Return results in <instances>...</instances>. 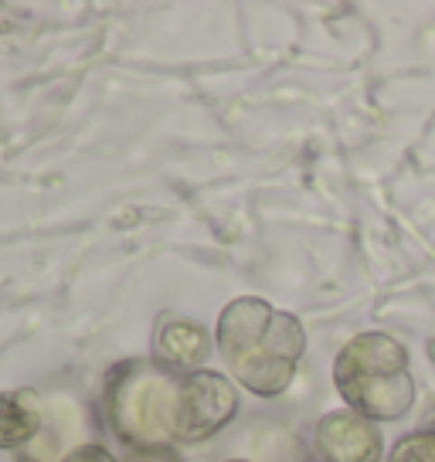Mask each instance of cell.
<instances>
[{"mask_svg": "<svg viewBox=\"0 0 435 462\" xmlns=\"http://www.w3.org/2000/svg\"><path fill=\"white\" fill-rule=\"evenodd\" d=\"M215 337L225 367L259 398H276L290 388L306 350L303 323L255 296H238L225 306Z\"/></svg>", "mask_w": 435, "mask_h": 462, "instance_id": "1", "label": "cell"}, {"mask_svg": "<svg viewBox=\"0 0 435 462\" xmlns=\"http://www.w3.org/2000/svg\"><path fill=\"white\" fill-rule=\"evenodd\" d=\"M334 384L340 398L371 421H394L415 404V377L408 371V350L388 333H357L334 361Z\"/></svg>", "mask_w": 435, "mask_h": 462, "instance_id": "2", "label": "cell"}, {"mask_svg": "<svg viewBox=\"0 0 435 462\" xmlns=\"http://www.w3.org/2000/svg\"><path fill=\"white\" fill-rule=\"evenodd\" d=\"M177 381L153 361H126L109 374L106 384V411L116 435L140 448H167L174 442Z\"/></svg>", "mask_w": 435, "mask_h": 462, "instance_id": "3", "label": "cell"}, {"mask_svg": "<svg viewBox=\"0 0 435 462\" xmlns=\"http://www.w3.org/2000/svg\"><path fill=\"white\" fill-rule=\"evenodd\" d=\"M238 411V391L218 371H190L177 381V442H204L218 435Z\"/></svg>", "mask_w": 435, "mask_h": 462, "instance_id": "4", "label": "cell"}, {"mask_svg": "<svg viewBox=\"0 0 435 462\" xmlns=\"http://www.w3.org/2000/svg\"><path fill=\"white\" fill-rule=\"evenodd\" d=\"M319 462H381V432L371 419L357 411H330L323 415L313 435Z\"/></svg>", "mask_w": 435, "mask_h": 462, "instance_id": "5", "label": "cell"}, {"mask_svg": "<svg viewBox=\"0 0 435 462\" xmlns=\"http://www.w3.org/2000/svg\"><path fill=\"white\" fill-rule=\"evenodd\" d=\"M211 354V340L204 327L190 323V319H167L160 323L157 337H153V364L171 371V374H190L201 371V364Z\"/></svg>", "mask_w": 435, "mask_h": 462, "instance_id": "6", "label": "cell"}, {"mask_svg": "<svg viewBox=\"0 0 435 462\" xmlns=\"http://www.w3.org/2000/svg\"><path fill=\"white\" fill-rule=\"evenodd\" d=\"M38 429H42V404L34 391H0V448L28 446Z\"/></svg>", "mask_w": 435, "mask_h": 462, "instance_id": "7", "label": "cell"}, {"mask_svg": "<svg viewBox=\"0 0 435 462\" xmlns=\"http://www.w3.org/2000/svg\"><path fill=\"white\" fill-rule=\"evenodd\" d=\"M392 462H435V432L405 435L392 452Z\"/></svg>", "mask_w": 435, "mask_h": 462, "instance_id": "8", "label": "cell"}, {"mask_svg": "<svg viewBox=\"0 0 435 462\" xmlns=\"http://www.w3.org/2000/svg\"><path fill=\"white\" fill-rule=\"evenodd\" d=\"M61 462H119L113 452H106L102 446H79L72 448Z\"/></svg>", "mask_w": 435, "mask_h": 462, "instance_id": "9", "label": "cell"}, {"mask_svg": "<svg viewBox=\"0 0 435 462\" xmlns=\"http://www.w3.org/2000/svg\"><path fill=\"white\" fill-rule=\"evenodd\" d=\"M130 462H177V459L171 448H140V452H133Z\"/></svg>", "mask_w": 435, "mask_h": 462, "instance_id": "10", "label": "cell"}, {"mask_svg": "<svg viewBox=\"0 0 435 462\" xmlns=\"http://www.w3.org/2000/svg\"><path fill=\"white\" fill-rule=\"evenodd\" d=\"M228 462H245V459H228Z\"/></svg>", "mask_w": 435, "mask_h": 462, "instance_id": "11", "label": "cell"}]
</instances>
